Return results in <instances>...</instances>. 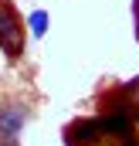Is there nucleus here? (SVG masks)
<instances>
[{
  "label": "nucleus",
  "mask_w": 139,
  "mask_h": 146,
  "mask_svg": "<svg viewBox=\"0 0 139 146\" xmlns=\"http://www.w3.org/2000/svg\"><path fill=\"white\" fill-rule=\"evenodd\" d=\"M68 146H139L129 115H102V119H78L68 126Z\"/></svg>",
  "instance_id": "f257e3e1"
},
{
  "label": "nucleus",
  "mask_w": 139,
  "mask_h": 146,
  "mask_svg": "<svg viewBox=\"0 0 139 146\" xmlns=\"http://www.w3.org/2000/svg\"><path fill=\"white\" fill-rule=\"evenodd\" d=\"M24 24H21V14H17V7L10 3V0H0V51L7 54V58H21V51H24Z\"/></svg>",
  "instance_id": "f03ea898"
},
{
  "label": "nucleus",
  "mask_w": 139,
  "mask_h": 146,
  "mask_svg": "<svg viewBox=\"0 0 139 146\" xmlns=\"http://www.w3.org/2000/svg\"><path fill=\"white\" fill-rule=\"evenodd\" d=\"M24 122H27V109H24L21 102L3 106V109H0V136H3V139H14V136L24 129Z\"/></svg>",
  "instance_id": "7ed1b4c3"
},
{
  "label": "nucleus",
  "mask_w": 139,
  "mask_h": 146,
  "mask_svg": "<svg viewBox=\"0 0 139 146\" xmlns=\"http://www.w3.org/2000/svg\"><path fill=\"white\" fill-rule=\"evenodd\" d=\"M48 24H51V17H48V10H34L31 17H27V27H31V37H41L48 34Z\"/></svg>",
  "instance_id": "20e7f679"
},
{
  "label": "nucleus",
  "mask_w": 139,
  "mask_h": 146,
  "mask_svg": "<svg viewBox=\"0 0 139 146\" xmlns=\"http://www.w3.org/2000/svg\"><path fill=\"white\" fill-rule=\"evenodd\" d=\"M3 146H14V143H3Z\"/></svg>",
  "instance_id": "39448f33"
}]
</instances>
